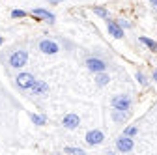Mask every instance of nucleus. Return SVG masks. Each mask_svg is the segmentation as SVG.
I'll return each mask as SVG.
<instances>
[{
	"label": "nucleus",
	"instance_id": "1",
	"mask_svg": "<svg viewBox=\"0 0 157 155\" xmlns=\"http://www.w3.org/2000/svg\"><path fill=\"white\" fill-rule=\"evenodd\" d=\"M26 62H28V52H26L25 49L13 51V52L10 54V67H13V69H21V67H25Z\"/></svg>",
	"mask_w": 157,
	"mask_h": 155
},
{
	"label": "nucleus",
	"instance_id": "2",
	"mask_svg": "<svg viewBox=\"0 0 157 155\" xmlns=\"http://www.w3.org/2000/svg\"><path fill=\"white\" fill-rule=\"evenodd\" d=\"M110 105H112V108H118V110H131L133 99L127 93H118V95H114V97L110 99Z\"/></svg>",
	"mask_w": 157,
	"mask_h": 155
},
{
	"label": "nucleus",
	"instance_id": "3",
	"mask_svg": "<svg viewBox=\"0 0 157 155\" xmlns=\"http://www.w3.org/2000/svg\"><path fill=\"white\" fill-rule=\"evenodd\" d=\"M84 66L92 71V73H101V71H107V62L103 58H97V56H90L86 58Z\"/></svg>",
	"mask_w": 157,
	"mask_h": 155
},
{
	"label": "nucleus",
	"instance_id": "4",
	"mask_svg": "<svg viewBox=\"0 0 157 155\" xmlns=\"http://www.w3.org/2000/svg\"><path fill=\"white\" fill-rule=\"evenodd\" d=\"M37 49L41 51L43 54H56V52H60V45H58L54 40H49V37H45V40L39 41Z\"/></svg>",
	"mask_w": 157,
	"mask_h": 155
},
{
	"label": "nucleus",
	"instance_id": "5",
	"mask_svg": "<svg viewBox=\"0 0 157 155\" xmlns=\"http://www.w3.org/2000/svg\"><path fill=\"white\" fill-rule=\"evenodd\" d=\"M133 148H135V140H133V137L122 134V137H118V138H116V149H118V151L127 153V151H133Z\"/></svg>",
	"mask_w": 157,
	"mask_h": 155
},
{
	"label": "nucleus",
	"instance_id": "6",
	"mask_svg": "<svg viewBox=\"0 0 157 155\" xmlns=\"http://www.w3.org/2000/svg\"><path fill=\"white\" fill-rule=\"evenodd\" d=\"M15 82H17V86L21 88V90H30L32 84L36 82V77L32 73H19L17 79H15Z\"/></svg>",
	"mask_w": 157,
	"mask_h": 155
},
{
	"label": "nucleus",
	"instance_id": "7",
	"mask_svg": "<svg viewBox=\"0 0 157 155\" xmlns=\"http://www.w3.org/2000/svg\"><path fill=\"white\" fill-rule=\"evenodd\" d=\"M107 32H109V36L114 37V40H122V37L125 36L124 28L120 26V23H118V21H110V19H107Z\"/></svg>",
	"mask_w": 157,
	"mask_h": 155
},
{
	"label": "nucleus",
	"instance_id": "8",
	"mask_svg": "<svg viewBox=\"0 0 157 155\" xmlns=\"http://www.w3.org/2000/svg\"><path fill=\"white\" fill-rule=\"evenodd\" d=\"M103 140H105V134L99 129H92L86 133V144L88 146H99Z\"/></svg>",
	"mask_w": 157,
	"mask_h": 155
},
{
	"label": "nucleus",
	"instance_id": "9",
	"mask_svg": "<svg viewBox=\"0 0 157 155\" xmlns=\"http://www.w3.org/2000/svg\"><path fill=\"white\" fill-rule=\"evenodd\" d=\"M32 17L36 19V21H47V23H54V21H56L54 13H51L49 9H43V8L32 9Z\"/></svg>",
	"mask_w": 157,
	"mask_h": 155
},
{
	"label": "nucleus",
	"instance_id": "10",
	"mask_svg": "<svg viewBox=\"0 0 157 155\" xmlns=\"http://www.w3.org/2000/svg\"><path fill=\"white\" fill-rule=\"evenodd\" d=\"M62 125L66 129H77L81 125V118H78V114H75V112H67L62 118Z\"/></svg>",
	"mask_w": 157,
	"mask_h": 155
},
{
	"label": "nucleus",
	"instance_id": "11",
	"mask_svg": "<svg viewBox=\"0 0 157 155\" xmlns=\"http://www.w3.org/2000/svg\"><path fill=\"white\" fill-rule=\"evenodd\" d=\"M30 90H32V93H34V95H43V93H47V92H49V84H47L45 81H37V79H36V82L32 84V88H30Z\"/></svg>",
	"mask_w": 157,
	"mask_h": 155
},
{
	"label": "nucleus",
	"instance_id": "12",
	"mask_svg": "<svg viewBox=\"0 0 157 155\" xmlns=\"http://www.w3.org/2000/svg\"><path fill=\"white\" fill-rule=\"evenodd\" d=\"M127 116H129V110H118V108L112 110V120L118 123H124L127 120Z\"/></svg>",
	"mask_w": 157,
	"mask_h": 155
},
{
	"label": "nucleus",
	"instance_id": "13",
	"mask_svg": "<svg viewBox=\"0 0 157 155\" xmlns=\"http://www.w3.org/2000/svg\"><path fill=\"white\" fill-rule=\"evenodd\" d=\"M139 41H140L144 47H148L150 51L157 52V41H155V40H151V37H146V36H139Z\"/></svg>",
	"mask_w": 157,
	"mask_h": 155
},
{
	"label": "nucleus",
	"instance_id": "14",
	"mask_svg": "<svg viewBox=\"0 0 157 155\" xmlns=\"http://www.w3.org/2000/svg\"><path fill=\"white\" fill-rule=\"evenodd\" d=\"M110 82V77H109V73H105V71H101V73H95V84L97 86H107Z\"/></svg>",
	"mask_w": 157,
	"mask_h": 155
},
{
	"label": "nucleus",
	"instance_id": "15",
	"mask_svg": "<svg viewBox=\"0 0 157 155\" xmlns=\"http://www.w3.org/2000/svg\"><path fill=\"white\" fill-rule=\"evenodd\" d=\"M30 120H32V122H34V125H37V127L45 125V116H41V114L32 112V114H30Z\"/></svg>",
	"mask_w": 157,
	"mask_h": 155
},
{
	"label": "nucleus",
	"instance_id": "16",
	"mask_svg": "<svg viewBox=\"0 0 157 155\" xmlns=\"http://www.w3.org/2000/svg\"><path fill=\"white\" fill-rule=\"evenodd\" d=\"M135 81L139 82L140 86H148V79H146V75H144L142 71H136V73H135Z\"/></svg>",
	"mask_w": 157,
	"mask_h": 155
},
{
	"label": "nucleus",
	"instance_id": "17",
	"mask_svg": "<svg viewBox=\"0 0 157 155\" xmlns=\"http://www.w3.org/2000/svg\"><path fill=\"white\" fill-rule=\"evenodd\" d=\"M94 13H95V15H99V17H103L105 21L109 19V11H107L103 6H94Z\"/></svg>",
	"mask_w": 157,
	"mask_h": 155
},
{
	"label": "nucleus",
	"instance_id": "18",
	"mask_svg": "<svg viewBox=\"0 0 157 155\" xmlns=\"http://www.w3.org/2000/svg\"><path fill=\"white\" fill-rule=\"evenodd\" d=\"M136 133H139V127H136V125H127L124 129V134H127V137H135Z\"/></svg>",
	"mask_w": 157,
	"mask_h": 155
},
{
	"label": "nucleus",
	"instance_id": "19",
	"mask_svg": "<svg viewBox=\"0 0 157 155\" xmlns=\"http://www.w3.org/2000/svg\"><path fill=\"white\" fill-rule=\"evenodd\" d=\"M11 17L13 19H23V17H26V11L25 9H11Z\"/></svg>",
	"mask_w": 157,
	"mask_h": 155
},
{
	"label": "nucleus",
	"instance_id": "20",
	"mask_svg": "<svg viewBox=\"0 0 157 155\" xmlns=\"http://www.w3.org/2000/svg\"><path fill=\"white\" fill-rule=\"evenodd\" d=\"M66 153H78V155H84V149L82 148H64Z\"/></svg>",
	"mask_w": 157,
	"mask_h": 155
},
{
	"label": "nucleus",
	"instance_id": "21",
	"mask_svg": "<svg viewBox=\"0 0 157 155\" xmlns=\"http://www.w3.org/2000/svg\"><path fill=\"white\" fill-rule=\"evenodd\" d=\"M118 23H120V26H122V28H131V23H129V21H125V19H120Z\"/></svg>",
	"mask_w": 157,
	"mask_h": 155
},
{
	"label": "nucleus",
	"instance_id": "22",
	"mask_svg": "<svg viewBox=\"0 0 157 155\" xmlns=\"http://www.w3.org/2000/svg\"><path fill=\"white\" fill-rule=\"evenodd\" d=\"M51 4H58V2H66V0H49Z\"/></svg>",
	"mask_w": 157,
	"mask_h": 155
},
{
	"label": "nucleus",
	"instance_id": "23",
	"mask_svg": "<svg viewBox=\"0 0 157 155\" xmlns=\"http://www.w3.org/2000/svg\"><path fill=\"white\" fill-rule=\"evenodd\" d=\"M153 81H155V82H157V67H155V69H153Z\"/></svg>",
	"mask_w": 157,
	"mask_h": 155
},
{
	"label": "nucleus",
	"instance_id": "24",
	"mask_svg": "<svg viewBox=\"0 0 157 155\" xmlns=\"http://www.w3.org/2000/svg\"><path fill=\"white\" fill-rule=\"evenodd\" d=\"M150 2H151V4H153V8L157 9V0H150Z\"/></svg>",
	"mask_w": 157,
	"mask_h": 155
},
{
	"label": "nucleus",
	"instance_id": "25",
	"mask_svg": "<svg viewBox=\"0 0 157 155\" xmlns=\"http://www.w3.org/2000/svg\"><path fill=\"white\" fill-rule=\"evenodd\" d=\"M4 43V40H2V36H0V45H2Z\"/></svg>",
	"mask_w": 157,
	"mask_h": 155
}]
</instances>
